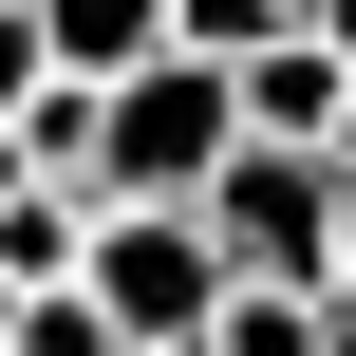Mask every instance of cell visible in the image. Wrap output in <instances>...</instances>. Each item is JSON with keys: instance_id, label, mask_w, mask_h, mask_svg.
<instances>
[{"instance_id": "6da1fadb", "label": "cell", "mask_w": 356, "mask_h": 356, "mask_svg": "<svg viewBox=\"0 0 356 356\" xmlns=\"http://www.w3.org/2000/svg\"><path fill=\"white\" fill-rule=\"evenodd\" d=\"M225 150H244V75H225V56H150V75H94L75 188H94V207H207Z\"/></svg>"}, {"instance_id": "7a4b0ae2", "label": "cell", "mask_w": 356, "mask_h": 356, "mask_svg": "<svg viewBox=\"0 0 356 356\" xmlns=\"http://www.w3.org/2000/svg\"><path fill=\"white\" fill-rule=\"evenodd\" d=\"M94 300H113L131 356H207L225 300H244V263H225L207 207H113V225H94Z\"/></svg>"}, {"instance_id": "3957f363", "label": "cell", "mask_w": 356, "mask_h": 356, "mask_svg": "<svg viewBox=\"0 0 356 356\" xmlns=\"http://www.w3.org/2000/svg\"><path fill=\"white\" fill-rule=\"evenodd\" d=\"M338 207H356V169L338 150H225V188H207V225H225V263L244 282H338Z\"/></svg>"}, {"instance_id": "277c9868", "label": "cell", "mask_w": 356, "mask_h": 356, "mask_svg": "<svg viewBox=\"0 0 356 356\" xmlns=\"http://www.w3.org/2000/svg\"><path fill=\"white\" fill-rule=\"evenodd\" d=\"M244 131H263V150H356V56L319 38V19L244 56Z\"/></svg>"}, {"instance_id": "5b68a950", "label": "cell", "mask_w": 356, "mask_h": 356, "mask_svg": "<svg viewBox=\"0 0 356 356\" xmlns=\"http://www.w3.org/2000/svg\"><path fill=\"white\" fill-rule=\"evenodd\" d=\"M94 225H113V207H94L75 169H38V188L0 207V282H19V300H38V282H94Z\"/></svg>"}, {"instance_id": "8992f818", "label": "cell", "mask_w": 356, "mask_h": 356, "mask_svg": "<svg viewBox=\"0 0 356 356\" xmlns=\"http://www.w3.org/2000/svg\"><path fill=\"white\" fill-rule=\"evenodd\" d=\"M38 38H56V75H150V56H188V0H38Z\"/></svg>"}, {"instance_id": "52a82bcc", "label": "cell", "mask_w": 356, "mask_h": 356, "mask_svg": "<svg viewBox=\"0 0 356 356\" xmlns=\"http://www.w3.org/2000/svg\"><path fill=\"white\" fill-rule=\"evenodd\" d=\"M207 356H338V300H319V282H244Z\"/></svg>"}, {"instance_id": "ba28073f", "label": "cell", "mask_w": 356, "mask_h": 356, "mask_svg": "<svg viewBox=\"0 0 356 356\" xmlns=\"http://www.w3.org/2000/svg\"><path fill=\"white\" fill-rule=\"evenodd\" d=\"M19 356H131V338H113L94 282H38V300H19Z\"/></svg>"}, {"instance_id": "9c48e42d", "label": "cell", "mask_w": 356, "mask_h": 356, "mask_svg": "<svg viewBox=\"0 0 356 356\" xmlns=\"http://www.w3.org/2000/svg\"><path fill=\"white\" fill-rule=\"evenodd\" d=\"M263 38H300V0H188V56H225V75H244Z\"/></svg>"}, {"instance_id": "30bf717a", "label": "cell", "mask_w": 356, "mask_h": 356, "mask_svg": "<svg viewBox=\"0 0 356 356\" xmlns=\"http://www.w3.org/2000/svg\"><path fill=\"white\" fill-rule=\"evenodd\" d=\"M56 94V38H38V0H0V113H38Z\"/></svg>"}, {"instance_id": "8fae6325", "label": "cell", "mask_w": 356, "mask_h": 356, "mask_svg": "<svg viewBox=\"0 0 356 356\" xmlns=\"http://www.w3.org/2000/svg\"><path fill=\"white\" fill-rule=\"evenodd\" d=\"M19 188H38V150H19V113H0V207H19Z\"/></svg>"}, {"instance_id": "7c38bea8", "label": "cell", "mask_w": 356, "mask_h": 356, "mask_svg": "<svg viewBox=\"0 0 356 356\" xmlns=\"http://www.w3.org/2000/svg\"><path fill=\"white\" fill-rule=\"evenodd\" d=\"M319 300H338V319H356V207H338V282H319Z\"/></svg>"}, {"instance_id": "4fadbf2b", "label": "cell", "mask_w": 356, "mask_h": 356, "mask_svg": "<svg viewBox=\"0 0 356 356\" xmlns=\"http://www.w3.org/2000/svg\"><path fill=\"white\" fill-rule=\"evenodd\" d=\"M319 38H338V56H356V0H319Z\"/></svg>"}, {"instance_id": "5bb4252c", "label": "cell", "mask_w": 356, "mask_h": 356, "mask_svg": "<svg viewBox=\"0 0 356 356\" xmlns=\"http://www.w3.org/2000/svg\"><path fill=\"white\" fill-rule=\"evenodd\" d=\"M0 356H19V282H0Z\"/></svg>"}, {"instance_id": "9a60e30c", "label": "cell", "mask_w": 356, "mask_h": 356, "mask_svg": "<svg viewBox=\"0 0 356 356\" xmlns=\"http://www.w3.org/2000/svg\"><path fill=\"white\" fill-rule=\"evenodd\" d=\"M338 356H356V319H338Z\"/></svg>"}, {"instance_id": "2e32d148", "label": "cell", "mask_w": 356, "mask_h": 356, "mask_svg": "<svg viewBox=\"0 0 356 356\" xmlns=\"http://www.w3.org/2000/svg\"><path fill=\"white\" fill-rule=\"evenodd\" d=\"M300 19H319V0H300Z\"/></svg>"}]
</instances>
